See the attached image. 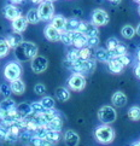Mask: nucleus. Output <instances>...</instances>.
Returning a JSON list of instances; mask_svg holds the SVG:
<instances>
[{"mask_svg": "<svg viewBox=\"0 0 140 146\" xmlns=\"http://www.w3.org/2000/svg\"><path fill=\"white\" fill-rule=\"evenodd\" d=\"M15 56L19 62L32 60L38 56V46L32 41H22L15 48Z\"/></svg>", "mask_w": 140, "mask_h": 146, "instance_id": "obj_1", "label": "nucleus"}, {"mask_svg": "<svg viewBox=\"0 0 140 146\" xmlns=\"http://www.w3.org/2000/svg\"><path fill=\"white\" fill-rule=\"evenodd\" d=\"M115 129L110 127L109 124H102V126L97 127L94 130V137L98 143L103 145L111 144L115 139Z\"/></svg>", "mask_w": 140, "mask_h": 146, "instance_id": "obj_2", "label": "nucleus"}, {"mask_svg": "<svg viewBox=\"0 0 140 146\" xmlns=\"http://www.w3.org/2000/svg\"><path fill=\"white\" fill-rule=\"evenodd\" d=\"M23 72V68L18 62H9L4 68V76L7 81L12 82L15 80H18Z\"/></svg>", "mask_w": 140, "mask_h": 146, "instance_id": "obj_3", "label": "nucleus"}, {"mask_svg": "<svg viewBox=\"0 0 140 146\" xmlns=\"http://www.w3.org/2000/svg\"><path fill=\"white\" fill-rule=\"evenodd\" d=\"M97 63L94 59H79L76 60L75 63L71 64V69L74 70L75 72H80V74L85 75V74H92L93 71L96 70Z\"/></svg>", "mask_w": 140, "mask_h": 146, "instance_id": "obj_4", "label": "nucleus"}, {"mask_svg": "<svg viewBox=\"0 0 140 146\" xmlns=\"http://www.w3.org/2000/svg\"><path fill=\"white\" fill-rule=\"evenodd\" d=\"M117 118L116 110L110 105H104L98 110V119L103 124H110L113 123Z\"/></svg>", "mask_w": 140, "mask_h": 146, "instance_id": "obj_5", "label": "nucleus"}, {"mask_svg": "<svg viewBox=\"0 0 140 146\" xmlns=\"http://www.w3.org/2000/svg\"><path fill=\"white\" fill-rule=\"evenodd\" d=\"M39 15L41 21L44 22H48V21H52V18L54 17V6L53 3L50 1V0H45L39 5Z\"/></svg>", "mask_w": 140, "mask_h": 146, "instance_id": "obj_6", "label": "nucleus"}, {"mask_svg": "<svg viewBox=\"0 0 140 146\" xmlns=\"http://www.w3.org/2000/svg\"><path fill=\"white\" fill-rule=\"evenodd\" d=\"M68 86L70 90L80 92L86 87V77L80 72H74L68 79Z\"/></svg>", "mask_w": 140, "mask_h": 146, "instance_id": "obj_7", "label": "nucleus"}, {"mask_svg": "<svg viewBox=\"0 0 140 146\" xmlns=\"http://www.w3.org/2000/svg\"><path fill=\"white\" fill-rule=\"evenodd\" d=\"M110 21L107 12L103 9H96L93 10L92 12V22L94 23L97 27H103V25H106Z\"/></svg>", "mask_w": 140, "mask_h": 146, "instance_id": "obj_8", "label": "nucleus"}, {"mask_svg": "<svg viewBox=\"0 0 140 146\" xmlns=\"http://www.w3.org/2000/svg\"><path fill=\"white\" fill-rule=\"evenodd\" d=\"M30 66H32V70L35 74H41L44 72L48 66V60L46 57L44 56H36L35 58L32 59V63H30Z\"/></svg>", "mask_w": 140, "mask_h": 146, "instance_id": "obj_9", "label": "nucleus"}, {"mask_svg": "<svg viewBox=\"0 0 140 146\" xmlns=\"http://www.w3.org/2000/svg\"><path fill=\"white\" fill-rule=\"evenodd\" d=\"M23 117L16 109L13 110H10V111H0V121L1 122H6L9 124H11L13 122H17V121H21Z\"/></svg>", "mask_w": 140, "mask_h": 146, "instance_id": "obj_10", "label": "nucleus"}, {"mask_svg": "<svg viewBox=\"0 0 140 146\" xmlns=\"http://www.w3.org/2000/svg\"><path fill=\"white\" fill-rule=\"evenodd\" d=\"M79 30L81 33H84L86 36H88V38L90 36H98V34H99V29L93 22H82L81 21Z\"/></svg>", "mask_w": 140, "mask_h": 146, "instance_id": "obj_11", "label": "nucleus"}, {"mask_svg": "<svg viewBox=\"0 0 140 146\" xmlns=\"http://www.w3.org/2000/svg\"><path fill=\"white\" fill-rule=\"evenodd\" d=\"M71 38H72V45H74L76 48H84L87 46L88 36H86L84 33H81L80 30L71 32Z\"/></svg>", "mask_w": 140, "mask_h": 146, "instance_id": "obj_12", "label": "nucleus"}, {"mask_svg": "<svg viewBox=\"0 0 140 146\" xmlns=\"http://www.w3.org/2000/svg\"><path fill=\"white\" fill-rule=\"evenodd\" d=\"M3 13H4L5 18H7L9 21L16 19L17 17H19L21 15H22L21 10H19L17 6H15V5H11V4L5 5L4 9H3Z\"/></svg>", "mask_w": 140, "mask_h": 146, "instance_id": "obj_13", "label": "nucleus"}, {"mask_svg": "<svg viewBox=\"0 0 140 146\" xmlns=\"http://www.w3.org/2000/svg\"><path fill=\"white\" fill-rule=\"evenodd\" d=\"M44 34H45V38L48 41H52V42L60 41V30L54 28L52 24L46 25L45 29H44Z\"/></svg>", "mask_w": 140, "mask_h": 146, "instance_id": "obj_14", "label": "nucleus"}, {"mask_svg": "<svg viewBox=\"0 0 140 146\" xmlns=\"http://www.w3.org/2000/svg\"><path fill=\"white\" fill-rule=\"evenodd\" d=\"M64 143L66 146H77L80 143V135L77 134L75 130H66V132L64 133Z\"/></svg>", "mask_w": 140, "mask_h": 146, "instance_id": "obj_15", "label": "nucleus"}, {"mask_svg": "<svg viewBox=\"0 0 140 146\" xmlns=\"http://www.w3.org/2000/svg\"><path fill=\"white\" fill-rule=\"evenodd\" d=\"M28 19L25 16H22L21 15L19 17H17L16 19H13L12 21V29H13V32H18V33H23L25 29H27L28 27Z\"/></svg>", "mask_w": 140, "mask_h": 146, "instance_id": "obj_16", "label": "nucleus"}, {"mask_svg": "<svg viewBox=\"0 0 140 146\" xmlns=\"http://www.w3.org/2000/svg\"><path fill=\"white\" fill-rule=\"evenodd\" d=\"M111 102L116 108H123L127 104V96L123 92L117 91L112 94L111 97Z\"/></svg>", "mask_w": 140, "mask_h": 146, "instance_id": "obj_17", "label": "nucleus"}, {"mask_svg": "<svg viewBox=\"0 0 140 146\" xmlns=\"http://www.w3.org/2000/svg\"><path fill=\"white\" fill-rule=\"evenodd\" d=\"M6 40H7V42H9V45H10V47L11 48H16L17 46L22 42V41H24L23 36H22V33H18V32H12L11 34H9Z\"/></svg>", "mask_w": 140, "mask_h": 146, "instance_id": "obj_18", "label": "nucleus"}, {"mask_svg": "<svg viewBox=\"0 0 140 146\" xmlns=\"http://www.w3.org/2000/svg\"><path fill=\"white\" fill-rule=\"evenodd\" d=\"M66 22H68V19H66L64 16L57 15V16H54L52 18V21H51V24H52L54 28L60 30V32H63V30H65V28H66Z\"/></svg>", "mask_w": 140, "mask_h": 146, "instance_id": "obj_19", "label": "nucleus"}, {"mask_svg": "<svg viewBox=\"0 0 140 146\" xmlns=\"http://www.w3.org/2000/svg\"><path fill=\"white\" fill-rule=\"evenodd\" d=\"M107 66H109V69H110V71L113 72V74H121L124 69V65L116 58V57H113L111 60L107 62Z\"/></svg>", "mask_w": 140, "mask_h": 146, "instance_id": "obj_20", "label": "nucleus"}, {"mask_svg": "<svg viewBox=\"0 0 140 146\" xmlns=\"http://www.w3.org/2000/svg\"><path fill=\"white\" fill-rule=\"evenodd\" d=\"M96 58L99 60V62H104V63H107L109 60H111L113 57L110 53V51L107 48H97L96 51Z\"/></svg>", "mask_w": 140, "mask_h": 146, "instance_id": "obj_21", "label": "nucleus"}, {"mask_svg": "<svg viewBox=\"0 0 140 146\" xmlns=\"http://www.w3.org/2000/svg\"><path fill=\"white\" fill-rule=\"evenodd\" d=\"M11 90H12V93L16 96H22L23 93L25 92V83L18 79V80H15L11 82Z\"/></svg>", "mask_w": 140, "mask_h": 146, "instance_id": "obj_22", "label": "nucleus"}, {"mask_svg": "<svg viewBox=\"0 0 140 146\" xmlns=\"http://www.w3.org/2000/svg\"><path fill=\"white\" fill-rule=\"evenodd\" d=\"M25 17H27L29 24H38L41 18H40V15H39V10L36 7H32L29 10V11L27 12V15H25Z\"/></svg>", "mask_w": 140, "mask_h": 146, "instance_id": "obj_23", "label": "nucleus"}, {"mask_svg": "<svg viewBox=\"0 0 140 146\" xmlns=\"http://www.w3.org/2000/svg\"><path fill=\"white\" fill-rule=\"evenodd\" d=\"M56 98L59 102H68L70 99V92L69 90H66L65 87H58L56 88Z\"/></svg>", "mask_w": 140, "mask_h": 146, "instance_id": "obj_24", "label": "nucleus"}, {"mask_svg": "<svg viewBox=\"0 0 140 146\" xmlns=\"http://www.w3.org/2000/svg\"><path fill=\"white\" fill-rule=\"evenodd\" d=\"M62 127H63V121L59 115H57L56 117H53L51 121L47 123V128L48 129H52V130H57V132H60Z\"/></svg>", "mask_w": 140, "mask_h": 146, "instance_id": "obj_25", "label": "nucleus"}, {"mask_svg": "<svg viewBox=\"0 0 140 146\" xmlns=\"http://www.w3.org/2000/svg\"><path fill=\"white\" fill-rule=\"evenodd\" d=\"M17 108V104L15 100L10 98H5L4 100L0 103V111H10V110H13V109Z\"/></svg>", "mask_w": 140, "mask_h": 146, "instance_id": "obj_26", "label": "nucleus"}, {"mask_svg": "<svg viewBox=\"0 0 140 146\" xmlns=\"http://www.w3.org/2000/svg\"><path fill=\"white\" fill-rule=\"evenodd\" d=\"M79 59H80V48H75V50H71L68 52L65 63H69V66L71 68V64L75 63V62Z\"/></svg>", "mask_w": 140, "mask_h": 146, "instance_id": "obj_27", "label": "nucleus"}, {"mask_svg": "<svg viewBox=\"0 0 140 146\" xmlns=\"http://www.w3.org/2000/svg\"><path fill=\"white\" fill-rule=\"evenodd\" d=\"M121 34L124 39H133L134 38V35L137 34V30L134 27H132V25H124V27H122L121 29Z\"/></svg>", "mask_w": 140, "mask_h": 146, "instance_id": "obj_28", "label": "nucleus"}, {"mask_svg": "<svg viewBox=\"0 0 140 146\" xmlns=\"http://www.w3.org/2000/svg\"><path fill=\"white\" fill-rule=\"evenodd\" d=\"M80 24H81V21H80V19H77V18H75V17L69 18L68 22H66V28H65V30H68V32H76V30H79Z\"/></svg>", "mask_w": 140, "mask_h": 146, "instance_id": "obj_29", "label": "nucleus"}, {"mask_svg": "<svg viewBox=\"0 0 140 146\" xmlns=\"http://www.w3.org/2000/svg\"><path fill=\"white\" fill-rule=\"evenodd\" d=\"M17 110L18 112L22 115V117H25V116H29V115H32L33 111H32V105L28 103H22L17 105Z\"/></svg>", "mask_w": 140, "mask_h": 146, "instance_id": "obj_30", "label": "nucleus"}, {"mask_svg": "<svg viewBox=\"0 0 140 146\" xmlns=\"http://www.w3.org/2000/svg\"><path fill=\"white\" fill-rule=\"evenodd\" d=\"M10 45L7 42L6 39H0V58H4L9 54V51H10Z\"/></svg>", "mask_w": 140, "mask_h": 146, "instance_id": "obj_31", "label": "nucleus"}, {"mask_svg": "<svg viewBox=\"0 0 140 146\" xmlns=\"http://www.w3.org/2000/svg\"><path fill=\"white\" fill-rule=\"evenodd\" d=\"M128 117L132 121H139L140 119V108L134 105L128 110Z\"/></svg>", "mask_w": 140, "mask_h": 146, "instance_id": "obj_32", "label": "nucleus"}, {"mask_svg": "<svg viewBox=\"0 0 140 146\" xmlns=\"http://www.w3.org/2000/svg\"><path fill=\"white\" fill-rule=\"evenodd\" d=\"M59 138H60V132H57V130H52V129H48L45 135V139L50 140V141H53L56 144L58 143Z\"/></svg>", "mask_w": 140, "mask_h": 146, "instance_id": "obj_33", "label": "nucleus"}, {"mask_svg": "<svg viewBox=\"0 0 140 146\" xmlns=\"http://www.w3.org/2000/svg\"><path fill=\"white\" fill-rule=\"evenodd\" d=\"M60 41L66 46L72 45L71 32H68V30H63V32H60Z\"/></svg>", "mask_w": 140, "mask_h": 146, "instance_id": "obj_34", "label": "nucleus"}, {"mask_svg": "<svg viewBox=\"0 0 140 146\" xmlns=\"http://www.w3.org/2000/svg\"><path fill=\"white\" fill-rule=\"evenodd\" d=\"M41 104L44 105V108L46 110H51V109H54V105H56V102L52 97H44L41 99Z\"/></svg>", "mask_w": 140, "mask_h": 146, "instance_id": "obj_35", "label": "nucleus"}, {"mask_svg": "<svg viewBox=\"0 0 140 146\" xmlns=\"http://www.w3.org/2000/svg\"><path fill=\"white\" fill-rule=\"evenodd\" d=\"M127 51H128L127 46L123 45L122 42H120L117 47L111 52V54H112V57H118V56H122V54H127Z\"/></svg>", "mask_w": 140, "mask_h": 146, "instance_id": "obj_36", "label": "nucleus"}, {"mask_svg": "<svg viewBox=\"0 0 140 146\" xmlns=\"http://www.w3.org/2000/svg\"><path fill=\"white\" fill-rule=\"evenodd\" d=\"M120 42H121V41L118 39H116V38H113V36H112V38H109L106 40V48L110 51V53H111V52L118 46V44H120Z\"/></svg>", "mask_w": 140, "mask_h": 146, "instance_id": "obj_37", "label": "nucleus"}, {"mask_svg": "<svg viewBox=\"0 0 140 146\" xmlns=\"http://www.w3.org/2000/svg\"><path fill=\"white\" fill-rule=\"evenodd\" d=\"M10 133V124L6 122H0V139H5Z\"/></svg>", "mask_w": 140, "mask_h": 146, "instance_id": "obj_38", "label": "nucleus"}, {"mask_svg": "<svg viewBox=\"0 0 140 146\" xmlns=\"http://www.w3.org/2000/svg\"><path fill=\"white\" fill-rule=\"evenodd\" d=\"M32 105V111H33V113H35V115H38V113H42L46 109L44 108V105L41 104V102H34V103H32L30 104Z\"/></svg>", "mask_w": 140, "mask_h": 146, "instance_id": "obj_39", "label": "nucleus"}, {"mask_svg": "<svg viewBox=\"0 0 140 146\" xmlns=\"http://www.w3.org/2000/svg\"><path fill=\"white\" fill-rule=\"evenodd\" d=\"M92 57V50L91 47H84V48H80V59H91Z\"/></svg>", "mask_w": 140, "mask_h": 146, "instance_id": "obj_40", "label": "nucleus"}, {"mask_svg": "<svg viewBox=\"0 0 140 146\" xmlns=\"http://www.w3.org/2000/svg\"><path fill=\"white\" fill-rule=\"evenodd\" d=\"M33 132H30V130H27V129H24L22 133H21V135H19V140L22 143H28L29 144V141H30V139H32V137H33Z\"/></svg>", "mask_w": 140, "mask_h": 146, "instance_id": "obj_41", "label": "nucleus"}, {"mask_svg": "<svg viewBox=\"0 0 140 146\" xmlns=\"http://www.w3.org/2000/svg\"><path fill=\"white\" fill-rule=\"evenodd\" d=\"M0 92L5 98H9L11 96L12 90H11V85H7V83H4V85L0 86Z\"/></svg>", "mask_w": 140, "mask_h": 146, "instance_id": "obj_42", "label": "nucleus"}, {"mask_svg": "<svg viewBox=\"0 0 140 146\" xmlns=\"http://www.w3.org/2000/svg\"><path fill=\"white\" fill-rule=\"evenodd\" d=\"M29 145H32V146H44V138H40V137H38V135L33 134V137L29 141Z\"/></svg>", "mask_w": 140, "mask_h": 146, "instance_id": "obj_43", "label": "nucleus"}, {"mask_svg": "<svg viewBox=\"0 0 140 146\" xmlns=\"http://www.w3.org/2000/svg\"><path fill=\"white\" fill-rule=\"evenodd\" d=\"M34 92H35V94H38V96H44L46 93V86L44 83H36L34 86Z\"/></svg>", "mask_w": 140, "mask_h": 146, "instance_id": "obj_44", "label": "nucleus"}, {"mask_svg": "<svg viewBox=\"0 0 140 146\" xmlns=\"http://www.w3.org/2000/svg\"><path fill=\"white\" fill-rule=\"evenodd\" d=\"M99 42H100V40L98 36H90L87 40V47L93 48V47H96V46H98Z\"/></svg>", "mask_w": 140, "mask_h": 146, "instance_id": "obj_45", "label": "nucleus"}, {"mask_svg": "<svg viewBox=\"0 0 140 146\" xmlns=\"http://www.w3.org/2000/svg\"><path fill=\"white\" fill-rule=\"evenodd\" d=\"M116 58L121 62V63L126 66V65H128L129 63H131V58L127 56V54H122V56H118V57H116Z\"/></svg>", "mask_w": 140, "mask_h": 146, "instance_id": "obj_46", "label": "nucleus"}, {"mask_svg": "<svg viewBox=\"0 0 140 146\" xmlns=\"http://www.w3.org/2000/svg\"><path fill=\"white\" fill-rule=\"evenodd\" d=\"M134 74H135V76L138 79H140V63L135 66V69H134Z\"/></svg>", "mask_w": 140, "mask_h": 146, "instance_id": "obj_47", "label": "nucleus"}, {"mask_svg": "<svg viewBox=\"0 0 140 146\" xmlns=\"http://www.w3.org/2000/svg\"><path fill=\"white\" fill-rule=\"evenodd\" d=\"M23 1H24V0H10V3H11V4H21Z\"/></svg>", "mask_w": 140, "mask_h": 146, "instance_id": "obj_48", "label": "nucleus"}, {"mask_svg": "<svg viewBox=\"0 0 140 146\" xmlns=\"http://www.w3.org/2000/svg\"><path fill=\"white\" fill-rule=\"evenodd\" d=\"M135 30H137V35H139V36H140V23L138 24V27L135 28Z\"/></svg>", "mask_w": 140, "mask_h": 146, "instance_id": "obj_49", "label": "nucleus"}, {"mask_svg": "<svg viewBox=\"0 0 140 146\" xmlns=\"http://www.w3.org/2000/svg\"><path fill=\"white\" fill-rule=\"evenodd\" d=\"M42 1H45V0H32V3H34V4H41Z\"/></svg>", "mask_w": 140, "mask_h": 146, "instance_id": "obj_50", "label": "nucleus"}, {"mask_svg": "<svg viewBox=\"0 0 140 146\" xmlns=\"http://www.w3.org/2000/svg\"><path fill=\"white\" fill-rule=\"evenodd\" d=\"M109 1H111V3H113V4H120L122 0H109Z\"/></svg>", "mask_w": 140, "mask_h": 146, "instance_id": "obj_51", "label": "nucleus"}, {"mask_svg": "<svg viewBox=\"0 0 140 146\" xmlns=\"http://www.w3.org/2000/svg\"><path fill=\"white\" fill-rule=\"evenodd\" d=\"M138 59H139V62H140V48H139V51H138Z\"/></svg>", "mask_w": 140, "mask_h": 146, "instance_id": "obj_52", "label": "nucleus"}, {"mask_svg": "<svg viewBox=\"0 0 140 146\" xmlns=\"http://www.w3.org/2000/svg\"><path fill=\"white\" fill-rule=\"evenodd\" d=\"M133 146H140V141H139V143H135V144H133Z\"/></svg>", "mask_w": 140, "mask_h": 146, "instance_id": "obj_53", "label": "nucleus"}, {"mask_svg": "<svg viewBox=\"0 0 140 146\" xmlns=\"http://www.w3.org/2000/svg\"><path fill=\"white\" fill-rule=\"evenodd\" d=\"M134 1H135V3H139V4H140V0H134Z\"/></svg>", "mask_w": 140, "mask_h": 146, "instance_id": "obj_54", "label": "nucleus"}, {"mask_svg": "<svg viewBox=\"0 0 140 146\" xmlns=\"http://www.w3.org/2000/svg\"><path fill=\"white\" fill-rule=\"evenodd\" d=\"M139 15H140V5H139Z\"/></svg>", "mask_w": 140, "mask_h": 146, "instance_id": "obj_55", "label": "nucleus"}, {"mask_svg": "<svg viewBox=\"0 0 140 146\" xmlns=\"http://www.w3.org/2000/svg\"><path fill=\"white\" fill-rule=\"evenodd\" d=\"M50 1H56V0H50Z\"/></svg>", "mask_w": 140, "mask_h": 146, "instance_id": "obj_56", "label": "nucleus"}, {"mask_svg": "<svg viewBox=\"0 0 140 146\" xmlns=\"http://www.w3.org/2000/svg\"><path fill=\"white\" fill-rule=\"evenodd\" d=\"M29 146H32V145H29Z\"/></svg>", "mask_w": 140, "mask_h": 146, "instance_id": "obj_57", "label": "nucleus"}, {"mask_svg": "<svg viewBox=\"0 0 140 146\" xmlns=\"http://www.w3.org/2000/svg\"><path fill=\"white\" fill-rule=\"evenodd\" d=\"M139 141H140V140H139Z\"/></svg>", "mask_w": 140, "mask_h": 146, "instance_id": "obj_58", "label": "nucleus"}]
</instances>
